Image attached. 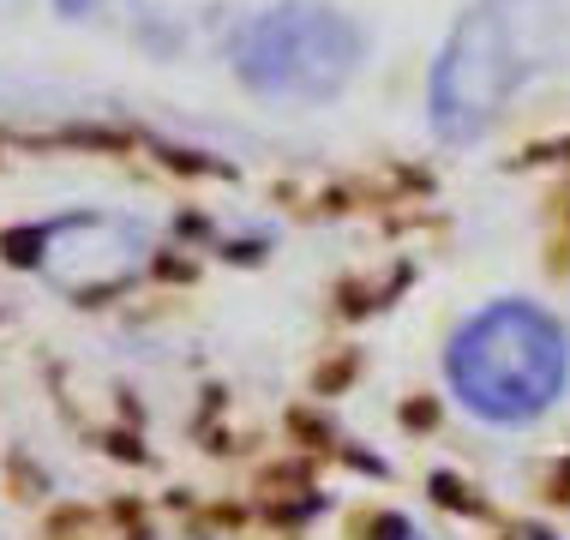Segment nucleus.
<instances>
[{
	"mask_svg": "<svg viewBox=\"0 0 570 540\" xmlns=\"http://www.w3.org/2000/svg\"><path fill=\"white\" fill-rule=\"evenodd\" d=\"M150 240L127 216H67L42 228V258L37 271L55 276L60 288H115L132 271H145Z\"/></svg>",
	"mask_w": 570,
	"mask_h": 540,
	"instance_id": "nucleus-4",
	"label": "nucleus"
},
{
	"mask_svg": "<svg viewBox=\"0 0 570 540\" xmlns=\"http://www.w3.org/2000/svg\"><path fill=\"white\" fill-rule=\"evenodd\" d=\"M60 12H72V19H90V12H109L115 0H55Z\"/></svg>",
	"mask_w": 570,
	"mask_h": 540,
	"instance_id": "nucleus-6",
	"label": "nucleus"
},
{
	"mask_svg": "<svg viewBox=\"0 0 570 540\" xmlns=\"http://www.w3.org/2000/svg\"><path fill=\"white\" fill-rule=\"evenodd\" d=\"M235 79L271 102H331L366 60V30L325 0H276L235 30Z\"/></svg>",
	"mask_w": 570,
	"mask_h": 540,
	"instance_id": "nucleus-3",
	"label": "nucleus"
},
{
	"mask_svg": "<svg viewBox=\"0 0 570 540\" xmlns=\"http://www.w3.org/2000/svg\"><path fill=\"white\" fill-rule=\"evenodd\" d=\"M444 384L481 426L517 432L559 409L570 384V331L541 301H492L444 343Z\"/></svg>",
	"mask_w": 570,
	"mask_h": 540,
	"instance_id": "nucleus-2",
	"label": "nucleus"
},
{
	"mask_svg": "<svg viewBox=\"0 0 570 540\" xmlns=\"http://www.w3.org/2000/svg\"><path fill=\"white\" fill-rule=\"evenodd\" d=\"M373 540H439L426 522H414V517H403V511H391V517H379L373 522Z\"/></svg>",
	"mask_w": 570,
	"mask_h": 540,
	"instance_id": "nucleus-5",
	"label": "nucleus"
},
{
	"mask_svg": "<svg viewBox=\"0 0 570 540\" xmlns=\"http://www.w3.org/2000/svg\"><path fill=\"white\" fill-rule=\"evenodd\" d=\"M570 49V0H474L426 79V115L444 145L499 127L504 108Z\"/></svg>",
	"mask_w": 570,
	"mask_h": 540,
	"instance_id": "nucleus-1",
	"label": "nucleus"
}]
</instances>
